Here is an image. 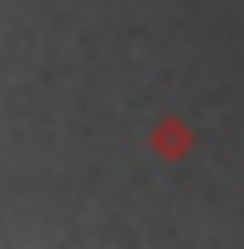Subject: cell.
<instances>
[{
    "mask_svg": "<svg viewBox=\"0 0 244 249\" xmlns=\"http://www.w3.org/2000/svg\"><path fill=\"white\" fill-rule=\"evenodd\" d=\"M149 149L163 163H182L192 149H196V129L182 120V115H163V120L149 129Z\"/></svg>",
    "mask_w": 244,
    "mask_h": 249,
    "instance_id": "6da1fadb",
    "label": "cell"
}]
</instances>
